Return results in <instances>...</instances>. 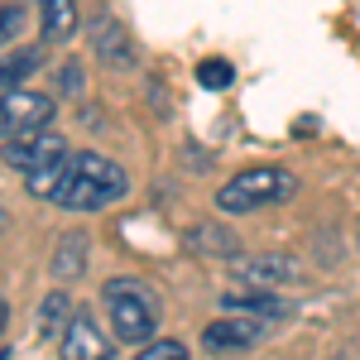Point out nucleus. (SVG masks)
Segmentation results:
<instances>
[{"label": "nucleus", "mask_w": 360, "mask_h": 360, "mask_svg": "<svg viewBox=\"0 0 360 360\" xmlns=\"http://www.w3.org/2000/svg\"><path fill=\"white\" fill-rule=\"evenodd\" d=\"M68 159V144H63V135H34L25 139V144H5V164L20 168L25 178H34V173H49V168H58Z\"/></svg>", "instance_id": "39448f33"}, {"label": "nucleus", "mask_w": 360, "mask_h": 360, "mask_svg": "<svg viewBox=\"0 0 360 360\" xmlns=\"http://www.w3.org/2000/svg\"><path fill=\"white\" fill-rule=\"evenodd\" d=\"M101 303H106L111 327L125 346H149V336H154L159 317H164V303L144 278H106Z\"/></svg>", "instance_id": "f03ea898"}, {"label": "nucleus", "mask_w": 360, "mask_h": 360, "mask_svg": "<svg viewBox=\"0 0 360 360\" xmlns=\"http://www.w3.org/2000/svg\"><path fill=\"white\" fill-rule=\"evenodd\" d=\"M197 82L207 86V91H226V86L236 82V68H231L226 58H207V63L197 68Z\"/></svg>", "instance_id": "dca6fc26"}, {"label": "nucleus", "mask_w": 360, "mask_h": 360, "mask_svg": "<svg viewBox=\"0 0 360 360\" xmlns=\"http://www.w3.org/2000/svg\"><path fill=\"white\" fill-rule=\"evenodd\" d=\"M91 49H96V58H106L111 68H135V39L125 34V25L115 15H101L91 25Z\"/></svg>", "instance_id": "6e6552de"}, {"label": "nucleus", "mask_w": 360, "mask_h": 360, "mask_svg": "<svg viewBox=\"0 0 360 360\" xmlns=\"http://www.w3.org/2000/svg\"><path fill=\"white\" fill-rule=\"evenodd\" d=\"M68 312H72L68 293H49V298H44V307H39V336H53L63 322H72Z\"/></svg>", "instance_id": "4468645a"}, {"label": "nucleus", "mask_w": 360, "mask_h": 360, "mask_svg": "<svg viewBox=\"0 0 360 360\" xmlns=\"http://www.w3.org/2000/svg\"><path fill=\"white\" fill-rule=\"evenodd\" d=\"M135 360H193V356H188V346H183V341H149Z\"/></svg>", "instance_id": "a211bd4d"}, {"label": "nucleus", "mask_w": 360, "mask_h": 360, "mask_svg": "<svg viewBox=\"0 0 360 360\" xmlns=\"http://www.w3.org/2000/svg\"><path fill=\"white\" fill-rule=\"evenodd\" d=\"M20 34H25V5L5 0V10H0V39H5V49H15Z\"/></svg>", "instance_id": "f3484780"}, {"label": "nucleus", "mask_w": 360, "mask_h": 360, "mask_svg": "<svg viewBox=\"0 0 360 360\" xmlns=\"http://www.w3.org/2000/svg\"><path fill=\"white\" fill-rule=\"evenodd\" d=\"M236 278L245 288H278V283H293L298 278V264L288 255H250L245 264L236 269Z\"/></svg>", "instance_id": "1a4fd4ad"}, {"label": "nucleus", "mask_w": 360, "mask_h": 360, "mask_svg": "<svg viewBox=\"0 0 360 360\" xmlns=\"http://www.w3.org/2000/svg\"><path fill=\"white\" fill-rule=\"evenodd\" d=\"M49 120H53V96L10 91L5 96V111H0V139L5 144H25L34 135H49Z\"/></svg>", "instance_id": "20e7f679"}, {"label": "nucleus", "mask_w": 360, "mask_h": 360, "mask_svg": "<svg viewBox=\"0 0 360 360\" xmlns=\"http://www.w3.org/2000/svg\"><path fill=\"white\" fill-rule=\"evenodd\" d=\"M221 307H236V312H245V317H288V312H293V303L269 298V293H226Z\"/></svg>", "instance_id": "9d476101"}, {"label": "nucleus", "mask_w": 360, "mask_h": 360, "mask_svg": "<svg viewBox=\"0 0 360 360\" xmlns=\"http://www.w3.org/2000/svg\"><path fill=\"white\" fill-rule=\"evenodd\" d=\"M63 91H68V96L82 91V63H68V68H63Z\"/></svg>", "instance_id": "6ab92c4d"}, {"label": "nucleus", "mask_w": 360, "mask_h": 360, "mask_svg": "<svg viewBox=\"0 0 360 360\" xmlns=\"http://www.w3.org/2000/svg\"><path fill=\"white\" fill-rule=\"evenodd\" d=\"M86 269V236H68L53 250V278H77Z\"/></svg>", "instance_id": "f8f14e48"}, {"label": "nucleus", "mask_w": 360, "mask_h": 360, "mask_svg": "<svg viewBox=\"0 0 360 360\" xmlns=\"http://www.w3.org/2000/svg\"><path fill=\"white\" fill-rule=\"evenodd\" d=\"M34 68H39V53H34V49H29V53H15V49H10V53H5V77H0V86H5V96H10L15 86L25 82V77L34 72Z\"/></svg>", "instance_id": "2eb2a0df"}, {"label": "nucleus", "mask_w": 360, "mask_h": 360, "mask_svg": "<svg viewBox=\"0 0 360 360\" xmlns=\"http://www.w3.org/2000/svg\"><path fill=\"white\" fill-rule=\"evenodd\" d=\"M188 245L202 250V255H236L240 240H236V236H226V226H197L193 236H188Z\"/></svg>", "instance_id": "ddd939ff"}, {"label": "nucleus", "mask_w": 360, "mask_h": 360, "mask_svg": "<svg viewBox=\"0 0 360 360\" xmlns=\"http://www.w3.org/2000/svg\"><path fill=\"white\" fill-rule=\"evenodd\" d=\"M255 341H259V317H221V322H207L202 327V346L217 351V356L245 351Z\"/></svg>", "instance_id": "0eeeda50"}, {"label": "nucleus", "mask_w": 360, "mask_h": 360, "mask_svg": "<svg viewBox=\"0 0 360 360\" xmlns=\"http://www.w3.org/2000/svg\"><path fill=\"white\" fill-rule=\"evenodd\" d=\"M39 15H44V39H68L77 29V5L72 0H39Z\"/></svg>", "instance_id": "9b49d317"}, {"label": "nucleus", "mask_w": 360, "mask_h": 360, "mask_svg": "<svg viewBox=\"0 0 360 360\" xmlns=\"http://www.w3.org/2000/svg\"><path fill=\"white\" fill-rule=\"evenodd\" d=\"M293 173L288 168H245L217 193V207L240 217V212H259V207H274V202H288L293 197Z\"/></svg>", "instance_id": "7ed1b4c3"}, {"label": "nucleus", "mask_w": 360, "mask_h": 360, "mask_svg": "<svg viewBox=\"0 0 360 360\" xmlns=\"http://www.w3.org/2000/svg\"><path fill=\"white\" fill-rule=\"evenodd\" d=\"M125 193H130V178L106 154H68V164L58 173V188L49 202L68 207V212H106Z\"/></svg>", "instance_id": "f257e3e1"}, {"label": "nucleus", "mask_w": 360, "mask_h": 360, "mask_svg": "<svg viewBox=\"0 0 360 360\" xmlns=\"http://www.w3.org/2000/svg\"><path fill=\"white\" fill-rule=\"evenodd\" d=\"M63 360H111V346L96 327L91 312H72V322L63 327V341H58Z\"/></svg>", "instance_id": "423d86ee"}]
</instances>
